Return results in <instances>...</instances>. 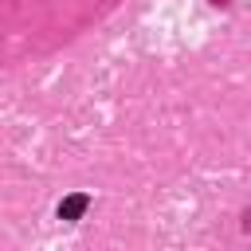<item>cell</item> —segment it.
<instances>
[{"label":"cell","mask_w":251,"mask_h":251,"mask_svg":"<svg viewBox=\"0 0 251 251\" xmlns=\"http://www.w3.org/2000/svg\"><path fill=\"white\" fill-rule=\"evenodd\" d=\"M86 204H90V200H86L82 192H75V196H67V200L59 204V220H78V216L86 212Z\"/></svg>","instance_id":"obj_1"},{"label":"cell","mask_w":251,"mask_h":251,"mask_svg":"<svg viewBox=\"0 0 251 251\" xmlns=\"http://www.w3.org/2000/svg\"><path fill=\"white\" fill-rule=\"evenodd\" d=\"M212 4H227V0H212Z\"/></svg>","instance_id":"obj_2"}]
</instances>
